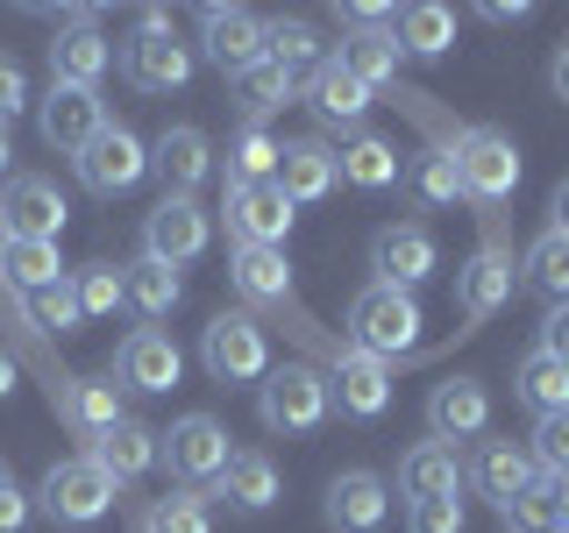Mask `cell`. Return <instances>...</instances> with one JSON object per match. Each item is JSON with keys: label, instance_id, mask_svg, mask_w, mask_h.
Instances as JSON below:
<instances>
[{"label": "cell", "instance_id": "obj_9", "mask_svg": "<svg viewBox=\"0 0 569 533\" xmlns=\"http://www.w3.org/2000/svg\"><path fill=\"white\" fill-rule=\"evenodd\" d=\"M207 235H213L207 207H200V200H178V192H164V200L142 213V257H150V263H164V271L192 263V257L207 249Z\"/></svg>", "mask_w": 569, "mask_h": 533}, {"label": "cell", "instance_id": "obj_35", "mask_svg": "<svg viewBox=\"0 0 569 533\" xmlns=\"http://www.w3.org/2000/svg\"><path fill=\"white\" fill-rule=\"evenodd\" d=\"M0 278H8L14 292H43V284H58L64 278L58 242H0Z\"/></svg>", "mask_w": 569, "mask_h": 533}, {"label": "cell", "instance_id": "obj_34", "mask_svg": "<svg viewBox=\"0 0 569 533\" xmlns=\"http://www.w3.org/2000/svg\"><path fill=\"white\" fill-rule=\"evenodd\" d=\"M512 391H520V405H533V413H569V370L556 363V355H541L533 349L520 370H512Z\"/></svg>", "mask_w": 569, "mask_h": 533}, {"label": "cell", "instance_id": "obj_1", "mask_svg": "<svg viewBox=\"0 0 569 533\" xmlns=\"http://www.w3.org/2000/svg\"><path fill=\"white\" fill-rule=\"evenodd\" d=\"M349 349L378 355V363L413 355L420 349V299L399 292V284H363L349 299Z\"/></svg>", "mask_w": 569, "mask_h": 533}, {"label": "cell", "instance_id": "obj_51", "mask_svg": "<svg viewBox=\"0 0 569 533\" xmlns=\"http://www.w3.org/2000/svg\"><path fill=\"white\" fill-rule=\"evenodd\" d=\"M548 213H556V228H562V235H569V178H562V185H556V200H548Z\"/></svg>", "mask_w": 569, "mask_h": 533}, {"label": "cell", "instance_id": "obj_23", "mask_svg": "<svg viewBox=\"0 0 569 533\" xmlns=\"http://www.w3.org/2000/svg\"><path fill=\"white\" fill-rule=\"evenodd\" d=\"M150 171L164 178V192L192 200V192L207 185V171H213L207 135H200V129H164V135H157V150H150Z\"/></svg>", "mask_w": 569, "mask_h": 533}, {"label": "cell", "instance_id": "obj_41", "mask_svg": "<svg viewBox=\"0 0 569 533\" xmlns=\"http://www.w3.org/2000/svg\"><path fill=\"white\" fill-rule=\"evenodd\" d=\"M71 292H79V313L100 320L121 306V263H86V271H71Z\"/></svg>", "mask_w": 569, "mask_h": 533}, {"label": "cell", "instance_id": "obj_46", "mask_svg": "<svg viewBox=\"0 0 569 533\" xmlns=\"http://www.w3.org/2000/svg\"><path fill=\"white\" fill-rule=\"evenodd\" d=\"M29 107V79H22V64L8 58V50H0V129H8L14 114H22Z\"/></svg>", "mask_w": 569, "mask_h": 533}, {"label": "cell", "instance_id": "obj_50", "mask_svg": "<svg viewBox=\"0 0 569 533\" xmlns=\"http://www.w3.org/2000/svg\"><path fill=\"white\" fill-rule=\"evenodd\" d=\"M548 79H556V100H569V43L556 50V64H548Z\"/></svg>", "mask_w": 569, "mask_h": 533}, {"label": "cell", "instance_id": "obj_32", "mask_svg": "<svg viewBox=\"0 0 569 533\" xmlns=\"http://www.w3.org/2000/svg\"><path fill=\"white\" fill-rule=\"evenodd\" d=\"M391 36H399L406 58H441V50L456 43V14L435 8V0H420V8H399V14H391Z\"/></svg>", "mask_w": 569, "mask_h": 533}, {"label": "cell", "instance_id": "obj_25", "mask_svg": "<svg viewBox=\"0 0 569 533\" xmlns=\"http://www.w3.org/2000/svg\"><path fill=\"white\" fill-rule=\"evenodd\" d=\"M93 462L107 470V484H114V491H129L136 476L157 470V434H150L142 420H114V426L93 441Z\"/></svg>", "mask_w": 569, "mask_h": 533}, {"label": "cell", "instance_id": "obj_17", "mask_svg": "<svg viewBox=\"0 0 569 533\" xmlns=\"http://www.w3.org/2000/svg\"><path fill=\"white\" fill-rule=\"evenodd\" d=\"M200 43H207V64L242 79L249 64H263V22L249 8H207L200 14Z\"/></svg>", "mask_w": 569, "mask_h": 533}, {"label": "cell", "instance_id": "obj_31", "mask_svg": "<svg viewBox=\"0 0 569 533\" xmlns=\"http://www.w3.org/2000/svg\"><path fill=\"white\" fill-rule=\"evenodd\" d=\"M178 299H186V284H178V271H164V263H121V306H136L142 320H164Z\"/></svg>", "mask_w": 569, "mask_h": 533}, {"label": "cell", "instance_id": "obj_48", "mask_svg": "<svg viewBox=\"0 0 569 533\" xmlns=\"http://www.w3.org/2000/svg\"><path fill=\"white\" fill-rule=\"evenodd\" d=\"M533 505H541V520L569 526V476H541V491H533Z\"/></svg>", "mask_w": 569, "mask_h": 533}, {"label": "cell", "instance_id": "obj_29", "mask_svg": "<svg viewBox=\"0 0 569 533\" xmlns=\"http://www.w3.org/2000/svg\"><path fill=\"white\" fill-rule=\"evenodd\" d=\"M307 107L320 121H342V129H356V121L370 114V86H356L335 58H320V71L307 79Z\"/></svg>", "mask_w": 569, "mask_h": 533}, {"label": "cell", "instance_id": "obj_55", "mask_svg": "<svg viewBox=\"0 0 569 533\" xmlns=\"http://www.w3.org/2000/svg\"><path fill=\"white\" fill-rule=\"evenodd\" d=\"M0 484H8V462H0Z\"/></svg>", "mask_w": 569, "mask_h": 533}, {"label": "cell", "instance_id": "obj_33", "mask_svg": "<svg viewBox=\"0 0 569 533\" xmlns=\"http://www.w3.org/2000/svg\"><path fill=\"white\" fill-rule=\"evenodd\" d=\"M263 58H271L278 71H320V36H313V22H299V14H278V22H263Z\"/></svg>", "mask_w": 569, "mask_h": 533}, {"label": "cell", "instance_id": "obj_54", "mask_svg": "<svg viewBox=\"0 0 569 533\" xmlns=\"http://www.w3.org/2000/svg\"><path fill=\"white\" fill-rule=\"evenodd\" d=\"M533 533H569V526H556V520H541V526H533Z\"/></svg>", "mask_w": 569, "mask_h": 533}, {"label": "cell", "instance_id": "obj_49", "mask_svg": "<svg viewBox=\"0 0 569 533\" xmlns=\"http://www.w3.org/2000/svg\"><path fill=\"white\" fill-rule=\"evenodd\" d=\"M29 526V497L14 484H0V533H22Z\"/></svg>", "mask_w": 569, "mask_h": 533}, {"label": "cell", "instance_id": "obj_12", "mask_svg": "<svg viewBox=\"0 0 569 533\" xmlns=\"http://www.w3.org/2000/svg\"><path fill=\"white\" fill-rule=\"evenodd\" d=\"M462 476H470L498 512L527 505V497L541 491V462H533L520 441H477V455H470V470H462Z\"/></svg>", "mask_w": 569, "mask_h": 533}, {"label": "cell", "instance_id": "obj_45", "mask_svg": "<svg viewBox=\"0 0 569 533\" xmlns=\"http://www.w3.org/2000/svg\"><path fill=\"white\" fill-rule=\"evenodd\" d=\"M406 526L413 533H462V497H420V505H406Z\"/></svg>", "mask_w": 569, "mask_h": 533}, {"label": "cell", "instance_id": "obj_14", "mask_svg": "<svg viewBox=\"0 0 569 533\" xmlns=\"http://www.w3.org/2000/svg\"><path fill=\"white\" fill-rule=\"evenodd\" d=\"M178 378H186V355H178V342H171V334H157V328H136L129 342L114 349V384L121 391L157 399V391H171Z\"/></svg>", "mask_w": 569, "mask_h": 533}, {"label": "cell", "instance_id": "obj_38", "mask_svg": "<svg viewBox=\"0 0 569 533\" xmlns=\"http://www.w3.org/2000/svg\"><path fill=\"white\" fill-rule=\"evenodd\" d=\"M299 93V79H292V71H278L271 58H263V64H249L242 71V79H236V100H242V121H257V129H263V114H278V107L284 100H292Z\"/></svg>", "mask_w": 569, "mask_h": 533}, {"label": "cell", "instance_id": "obj_26", "mask_svg": "<svg viewBox=\"0 0 569 533\" xmlns=\"http://www.w3.org/2000/svg\"><path fill=\"white\" fill-rule=\"evenodd\" d=\"M114 64V43L93 22H71L50 43V86H100V71Z\"/></svg>", "mask_w": 569, "mask_h": 533}, {"label": "cell", "instance_id": "obj_21", "mask_svg": "<svg viewBox=\"0 0 569 533\" xmlns=\"http://www.w3.org/2000/svg\"><path fill=\"white\" fill-rule=\"evenodd\" d=\"M506 299H512V257H506L498 242H485V249H477V257L456 271V306L470 313V320H491Z\"/></svg>", "mask_w": 569, "mask_h": 533}, {"label": "cell", "instance_id": "obj_20", "mask_svg": "<svg viewBox=\"0 0 569 533\" xmlns=\"http://www.w3.org/2000/svg\"><path fill=\"white\" fill-rule=\"evenodd\" d=\"M427 426H435V441H477L491 426V391L477 384V378H449V384H435V399H427Z\"/></svg>", "mask_w": 569, "mask_h": 533}, {"label": "cell", "instance_id": "obj_3", "mask_svg": "<svg viewBox=\"0 0 569 533\" xmlns=\"http://www.w3.org/2000/svg\"><path fill=\"white\" fill-rule=\"evenodd\" d=\"M328 378H320L313 363H278V370H263V384H257V413L271 434H313L320 420H328Z\"/></svg>", "mask_w": 569, "mask_h": 533}, {"label": "cell", "instance_id": "obj_52", "mask_svg": "<svg viewBox=\"0 0 569 533\" xmlns=\"http://www.w3.org/2000/svg\"><path fill=\"white\" fill-rule=\"evenodd\" d=\"M8 171H14V142H8V129H0V185H8Z\"/></svg>", "mask_w": 569, "mask_h": 533}, {"label": "cell", "instance_id": "obj_28", "mask_svg": "<svg viewBox=\"0 0 569 533\" xmlns=\"http://www.w3.org/2000/svg\"><path fill=\"white\" fill-rule=\"evenodd\" d=\"M335 64H342L356 86H370V93H378V86L399 79L406 50H399V36H391V29H349V36H342V58H335Z\"/></svg>", "mask_w": 569, "mask_h": 533}, {"label": "cell", "instance_id": "obj_30", "mask_svg": "<svg viewBox=\"0 0 569 533\" xmlns=\"http://www.w3.org/2000/svg\"><path fill=\"white\" fill-rule=\"evenodd\" d=\"M236 292L257 299V306H278V299H292V263H284V249H236Z\"/></svg>", "mask_w": 569, "mask_h": 533}, {"label": "cell", "instance_id": "obj_6", "mask_svg": "<svg viewBox=\"0 0 569 533\" xmlns=\"http://www.w3.org/2000/svg\"><path fill=\"white\" fill-rule=\"evenodd\" d=\"M36 497H43V512L58 526H93L114 512V484H107V470L93 455H71V462H50L43 484H36Z\"/></svg>", "mask_w": 569, "mask_h": 533}, {"label": "cell", "instance_id": "obj_42", "mask_svg": "<svg viewBox=\"0 0 569 533\" xmlns=\"http://www.w3.org/2000/svg\"><path fill=\"white\" fill-rule=\"evenodd\" d=\"M29 320L36 328H50V334H71L79 328V292H71V278H58V284H43V292H29Z\"/></svg>", "mask_w": 569, "mask_h": 533}, {"label": "cell", "instance_id": "obj_2", "mask_svg": "<svg viewBox=\"0 0 569 533\" xmlns=\"http://www.w3.org/2000/svg\"><path fill=\"white\" fill-rule=\"evenodd\" d=\"M449 164H456L462 200H477V207L512 200V185H520V150H512L506 129H462L449 142Z\"/></svg>", "mask_w": 569, "mask_h": 533}, {"label": "cell", "instance_id": "obj_43", "mask_svg": "<svg viewBox=\"0 0 569 533\" xmlns=\"http://www.w3.org/2000/svg\"><path fill=\"white\" fill-rule=\"evenodd\" d=\"M413 192L427 207H456L462 200V185H456V164H449V150H435V157H420L413 164Z\"/></svg>", "mask_w": 569, "mask_h": 533}, {"label": "cell", "instance_id": "obj_22", "mask_svg": "<svg viewBox=\"0 0 569 533\" xmlns=\"http://www.w3.org/2000/svg\"><path fill=\"white\" fill-rule=\"evenodd\" d=\"M213 497H221L228 512H242V520H257V512L278 505V462L271 455H228V470L213 476Z\"/></svg>", "mask_w": 569, "mask_h": 533}, {"label": "cell", "instance_id": "obj_37", "mask_svg": "<svg viewBox=\"0 0 569 533\" xmlns=\"http://www.w3.org/2000/svg\"><path fill=\"white\" fill-rule=\"evenodd\" d=\"M520 271H527L533 292H548V299L562 306V299H569V235H562V228H548V235H533V242H527Z\"/></svg>", "mask_w": 569, "mask_h": 533}, {"label": "cell", "instance_id": "obj_5", "mask_svg": "<svg viewBox=\"0 0 569 533\" xmlns=\"http://www.w3.org/2000/svg\"><path fill=\"white\" fill-rule=\"evenodd\" d=\"M121 79L136 86V93H178V86L192 79V50L171 36V14H142V29L121 43Z\"/></svg>", "mask_w": 569, "mask_h": 533}, {"label": "cell", "instance_id": "obj_4", "mask_svg": "<svg viewBox=\"0 0 569 533\" xmlns=\"http://www.w3.org/2000/svg\"><path fill=\"white\" fill-rule=\"evenodd\" d=\"M200 363L213 384H263L271 370V342H263V320L257 313H213L200 334Z\"/></svg>", "mask_w": 569, "mask_h": 533}, {"label": "cell", "instance_id": "obj_24", "mask_svg": "<svg viewBox=\"0 0 569 533\" xmlns=\"http://www.w3.org/2000/svg\"><path fill=\"white\" fill-rule=\"evenodd\" d=\"M399 491H406V505H420V497H456L462 491V455L449 441H413V449L399 455Z\"/></svg>", "mask_w": 569, "mask_h": 533}, {"label": "cell", "instance_id": "obj_47", "mask_svg": "<svg viewBox=\"0 0 569 533\" xmlns=\"http://www.w3.org/2000/svg\"><path fill=\"white\" fill-rule=\"evenodd\" d=\"M541 355H556V363L569 370V299L548 306V320H541Z\"/></svg>", "mask_w": 569, "mask_h": 533}, {"label": "cell", "instance_id": "obj_19", "mask_svg": "<svg viewBox=\"0 0 569 533\" xmlns=\"http://www.w3.org/2000/svg\"><path fill=\"white\" fill-rule=\"evenodd\" d=\"M391 512V484L378 470H342L328 484V526L335 533H378Z\"/></svg>", "mask_w": 569, "mask_h": 533}, {"label": "cell", "instance_id": "obj_27", "mask_svg": "<svg viewBox=\"0 0 569 533\" xmlns=\"http://www.w3.org/2000/svg\"><path fill=\"white\" fill-rule=\"evenodd\" d=\"M58 413H64V426H79L86 441H100L114 420H129L121 413V384L114 378H64L58 384Z\"/></svg>", "mask_w": 569, "mask_h": 533}, {"label": "cell", "instance_id": "obj_40", "mask_svg": "<svg viewBox=\"0 0 569 533\" xmlns=\"http://www.w3.org/2000/svg\"><path fill=\"white\" fill-rule=\"evenodd\" d=\"M142 533H213V512L200 491H171L142 512Z\"/></svg>", "mask_w": 569, "mask_h": 533}, {"label": "cell", "instance_id": "obj_10", "mask_svg": "<svg viewBox=\"0 0 569 533\" xmlns=\"http://www.w3.org/2000/svg\"><path fill=\"white\" fill-rule=\"evenodd\" d=\"M64 221H71V207L50 178H8L0 185V235L8 242H58Z\"/></svg>", "mask_w": 569, "mask_h": 533}, {"label": "cell", "instance_id": "obj_18", "mask_svg": "<svg viewBox=\"0 0 569 533\" xmlns=\"http://www.w3.org/2000/svg\"><path fill=\"white\" fill-rule=\"evenodd\" d=\"M328 399L342 405L349 420H378L391 405V363H378V355H363V349H342L335 370H328Z\"/></svg>", "mask_w": 569, "mask_h": 533}, {"label": "cell", "instance_id": "obj_11", "mask_svg": "<svg viewBox=\"0 0 569 533\" xmlns=\"http://www.w3.org/2000/svg\"><path fill=\"white\" fill-rule=\"evenodd\" d=\"M228 235H236V249H284V235H292V200L263 178V185H228Z\"/></svg>", "mask_w": 569, "mask_h": 533}, {"label": "cell", "instance_id": "obj_8", "mask_svg": "<svg viewBox=\"0 0 569 533\" xmlns=\"http://www.w3.org/2000/svg\"><path fill=\"white\" fill-rule=\"evenodd\" d=\"M228 426L213 420V413H186V420H171V434H157V462H171V476L178 484H213V476L228 470Z\"/></svg>", "mask_w": 569, "mask_h": 533}, {"label": "cell", "instance_id": "obj_7", "mask_svg": "<svg viewBox=\"0 0 569 533\" xmlns=\"http://www.w3.org/2000/svg\"><path fill=\"white\" fill-rule=\"evenodd\" d=\"M71 164H79V185H86V192H100V200H121V192H136V185H142V171H150V150H142V135H136V129L107 121V129L86 142Z\"/></svg>", "mask_w": 569, "mask_h": 533}, {"label": "cell", "instance_id": "obj_13", "mask_svg": "<svg viewBox=\"0 0 569 533\" xmlns=\"http://www.w3.org/2000/svg\"><path fill=\"white\" fill-rule=\"evenodd\" d=\"M370 271H378V284H399V292H413L420 278L441 271V249L435 235H427L420 221H391L370 235Z\"/></svg>", "mask_w": 569, "mask_h": 533}, {"label": "cell", "instance_id": "obj_16", "mask_svg": "<svg viewBox=\"0 0 569 533\" xmlns=\"http://www.w3.org/2000/svg\"><path fill=\"white\" fill-rule=\"evenodd\" d=\"M271 185H278L292 207H313V200H328V192L342 185V164H335L328 142L299 135V142H278V171H271Z\"/></svg>", "mask_w": 569, "mask_h": 533}, {"label": "cell", "instance_id": "obj_15", "mask_svg": "<svg viewBox=\"0 0 569 533\" xmlns=\"http://www.w3.org/2000/svg\"><path fill=\"white\" fill-rule=\"evenodd\" d=\"M36 129H43L50 150H64V157H79L86 142H93L107 129V107L93 86H50V100L36 107Z\"/></svg>", "mask_w": 569, "mask_h": 533}, {"label": "cell", "instance_id": "obj_36", "mask_svg": "<svg viewBox=\"0 0 569 533\" xmlns=\"http://www.w3.org/2000/svg\"><path fill=\"white\" fill-rule=\"evenodd\" d=\"M335 164H342V178H349V185H363V192H385L391 178H399V150H391L385 135H356V142H342V150H335Z\"/></svg>", "mask_w": 569, "mask_h": 533}, {"label": "cell", "instance_id": "obj_39", "mask_svg": "<svg viewBox=\"0 0 569 533\" xmlns=\"http://www.w3.org/2000/svg\"><path fill=\"white\" fill-rule=\"evenodd\" d=\"M278 171V142L257 129V121H242L236 135H228V185H263V178Z\"/></svg>", "mask_w": 569, "mask_h": 533}, {"label": "cell", "instance_id": "obj_44", "mask_svg": "<svg viewBox=\"0 0 569 533\" xmlns=\"http://www.w3.org/2000/svg\"><path fill=\"white\" fill-rule=\"evenodd\" d=\"M533 462H541V476H569V413H548L533 426Z\"/></svg>", "mask_w": 569, "mask_h": 533}, {"label": "cell", "instance_id": "obj_53", "mask_svg": "<svg viewBox=\"0 0 569 533\" xmlns=\"http://www.w3.org/2000/svg\"><path fill=\"white\" fill-rule=\"evenodd\" d=\"M8 391H14V355L0 349V399H8Z\"/></svg>", "mask_w": 569, "mask_h": 533}]
</instances>
